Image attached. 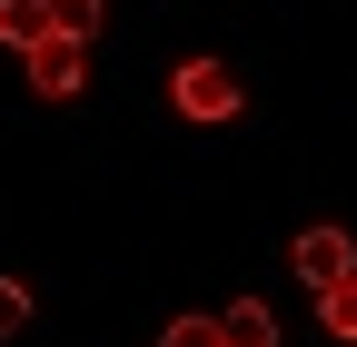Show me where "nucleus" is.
I'll use <instances>...</instances> for the list:
<instances>
[{
  "label": "nucleus",
  "instance_id": "f257e3e1",
  "mask_svg": "<svg viewBox=\"0 0 357 347\" xmlns=\"http://www.w3.org/2000/svg\"><path fill=\"white\" fill-rule=\"evenodd\" d=\"M169 109L199 119V129H229V119L248 109V90H238L229 60H178V70H169Z\"/></svg>",
  "mask_w": 357,
  "mask_h": 347
},
{
  "label": "nucleus",
  "instance_id": "f03ea898",
  "mask_svg": "<svg viewBox=\"0 0 357 347\" xmlns=\"http://www.w3.org/2000/svg\"><path fill=\"white\" fill-rule=\"evenodd\" d=\"M20 70H30V90H40V100H79V90H89V40L50 30V40H40Z\"/></svg>",
  "mask_w": 357,
  "mask_h": 347
},
{
  "label": "nucleus",
  "instance_id": "7ed1b4c3",
  "mask_svg": "<svg viewBox=\"0 0 357 347\" xmlns=\"http://www.w3.org/2000/svg\"><path fill=\"white\" fill-rule=\"evenodd\" d=\"M288 268H298L307 288H337V278H357V238H347V229H298V238H288Z\"/></svg>",
  "mask_w": 357,
  "mask_h": 347
},
{
  "label": "nucleus",
  "instance_id": "20e7f679",
  "mask_svg": "<svg viewBox=\"0 0 357 347\" xmlns=\"http://www.w3.org/2000/svg\"><path fill=\"white\" fill-rule=\"evenodd\" d=\"M60 30V0H0V50H40V40H50Z\"/></svg>",
  "mask_w": 357,
  "mask_h": 347
},
{
  "label": "nucleus",
  "instance_id": "39448f33",
  "mask_svg": "<svg viewBox=\"0 0 357 347\" xmlns=\"http://www.w3.org/2000/svg\"><path fill=\"white\" fill-rule=\"evenodd\" d=\"M218 337L229 347H278V308H268V298H229V308H218Z\"/></svg>",
  "mask_w": 357,
  "mask_h": 347
},
{
  "label": "nucleus",
  "instance_id": "423d86ee",
  "mask_svg": "<svg viewBox=\"0 0 357 347\" xmlns=\"http://www.w3.org/2000/svg\"><path fill=\"white\" fill-rule=\"evenodd\" d=\"M318 327H328L337 347H357V278H337V288H318Z\"/></svg>",
  "mask_w": 357,
  "mask_h": 347
},
{
  "label": "nucleus",
  "instance_id": "0eeeda50",
  "mask_svg": "<svg viewBox=\"0 0 357 347\" xmlns=\"http://www.w3.org/2000/svg\"><path fill=\"white\" fill-rule=\"evenodd\" d=\"M159 347H229V337H218V318H169Z\"/></svg>",
  "mask_w": 357,
  "mask_h": 347
},
{
  "label": "nucleus",
  "instance_id": "6e6552de",
  "mask_svg": "<svg viewBox=\"0 0 357 347\" xmlns=\"http://www.w3.org/2000/svg\"><path fill=\"white\" fill-rule=\"evenodd\" d=\"M20 327H30V288H20V278H0V337H20Z\"/></svg>",
  "mask_w": 357,
  "mask_h": 347
},
{
  "label": "nucleus",
  "instance_id": "1a4fd4ad",
  "mask_svg": "<svg viewBox=\"0 0 357 347\" xmlns=\"http://www.w3.org/2000/svg\"><path fill=\"white\" fill-rule=\"evenodd\" d=\"M60 30L70 40H100V0H60Z\"/></svg>",
  "mask_w": 357,
  "mask_h": 347
}]
</instances>
